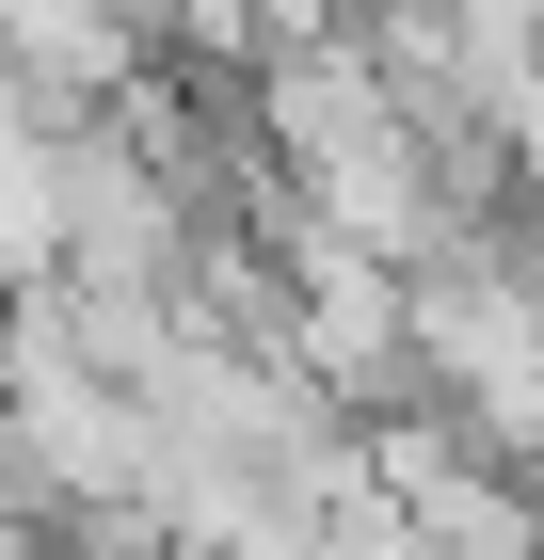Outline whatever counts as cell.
Instances as JSON below:
<instances>
[{"instance_id":"cell-3","label":"cell","mask_w":544,"mask_h":560,"mask_svg":"<svg viewBox=\"0 0 544 560\" xmlns=\"http://www.w3.org/2000/svg\"><path fill=\"white\" fill-rule=\"evenodd\" d=\"M512 209L544 224V81H529V113H512Z\"/></svg>"},{"instance_id":"cell-5","label":"cell","mask_w":544,"mask_h":560,"mask_svg":"<svg viewBox=\"0 0 544 560\" xmlns=\"http://www.w3.org/2000/svg\"><path fill=\"white\" fill-rule=\"evenodd\" d=\"M0 560H65V545H48V528L16 513V497H0Z\"/></svg>"},{"instance_id":"cell-2","label":"cell","mask_w":544,"mask_h":560,"mask_svg":"<svg viewBox=\"0 0 544 560\" xmlns=\"http://www.w3.org/2000/svg\"><path fill=\"white\" fill-rule=\"evenodd\" d=\"M0 289H65V129H0Z\"/></svg>"},{"instance_id":"cell-4","label":"cell","mask_w":544,"mask_h":560,"mask_svg":"<svg viewBox=\"0 0 544 560\" xmlns=\"http://www.w3.org/2000/svg\"><path fill=\"white\" fill-rule=\"evenodd\" d=\"M273 16H304V33H369V16H401V0H273Z\"/></svg>"},{"instance_id":"cell-1","label":"cell","mask_w":544,"mask_h":560,"mask_svg":"<svg viewBox=\"0 0 544 560\" xmlns=\"http://www.w3.org/2000/svg\"><path fill=\"white\" fill-rule=\"evenodd\" d=\"M0 65L33 96V129H96L113 96H144V16L128 0H0Z\"/></svg>"}]
</instances>
